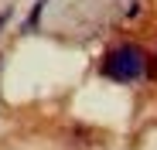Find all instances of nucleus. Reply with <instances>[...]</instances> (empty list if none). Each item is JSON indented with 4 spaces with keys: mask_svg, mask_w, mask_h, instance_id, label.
Returning a JSON list of instances; mask_svg holds the SVG:
<instances>
[{
    "mask_svg": "<svg viewBox=\"0 0 157 150\" xmlns=\"http://www.w3.org/2000/svg\"><path fill=\"white\" fill-rule=\"evenodd\" d=\"M147 51L140 44H116L113 51H106V58H102L99 72L106 75L109 82H120V85H130V82H137L147 75Z\"/></svg>",
    "mask_w": 157,
    "mask_h": 150,
    "instance_id": "1",
    "label": "nucleus"
},
{
    "mask_svg": "<svg viewBox=\"0 0 157 150\" xmlns=\"http://www.w3.org/2000/svg\"><path fill=\"white\" fill-rule=\"evenodd\" d=\"M44 4H48V0H38V4H34V10H31V17H28V24H24V31H34V24L41 21V10H44Z\"/></svg>",
    "mask_w": 157,
    "mask_h": 150,
    "instance_id": "2",
    "label": "nucleus"
},
{
    "mask_svg": "<svg viewBox=\"0 0 157 150\" xmlns=\"http://www.w3.org/2000/svg\"><path fill=\"white\" fill-rule=\"evenodd\" d=\"M147 75H150V79H157V55L150 58V65H147Z\"/></svg>",
    "mask_w": 157,
    "mask_h": 150,
    "instance_id": "3",
    "label": "nucleus"
}]
</instances>
